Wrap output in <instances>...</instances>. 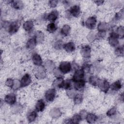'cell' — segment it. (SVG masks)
I'll return each instance as SVG.
<instances>
[{
    "instance_id": "cell-1",
    "label": "cell",
    "mask_w": 124,
    "mask_h": 124,
    "mask_svg": "<svg viewBox=\"0 0 124 124\" xmlns=\"http://www.w3.org/2000/svg\"><path fill=\"white\" fill-rule=\"evenodd\" d=\"M71 63L67 61L62 62L59 66V70L60 72L63 74H67L69 73L71 70Z\"/></svg>"
},
{
    "instance_id": "cell-2",
    "label": "cell",
    "mask_w": 124,
    "mask_h": 124,
    "mask_svg": "<svg viewBox=\"0 0 124 124\" xmlns=\"http://www.w3.org/2000/svg\"><path fill=\"white\" fill-rule=\"evenodd\" d=\"M119 37L116 33L114 31H112L110 34L108 38V41L109 44L114 47L117 46L119 44Z\"/></svg>"
},
{
    "instance_id": "cell-3",
    "label": "cell",
    "mask_w": 124,
    "mask_h": 124,
    "mask_svg": "<svg viewBox=\"0 0 124 124\" xmlns=\"http://www.w3.org/2000/svg\"><path fill=\"white\" fill-rule=\"evenodd\" d=\"M56 95V92L54 88L50 89L47 90L45 93L46 100L48 102H51L54 101Z\"/></svg>"
},
{
    "instance_id": "cell-4",
    "label": "cell",
    "mask_w": 124,
    "mask_h": 124,
    "mask_svg": "<svg viewBox=\"0 0 124 124\" xmlns=\"http://www.w3.org/2000/svg\"><path fill=\"white\" fill-rule=\"evenodd\" d=\"M97 22V19L95 16H91L87 18V19L86 20L85 25V26L91 30L93 29L96 24Z\"/></svg>"
},
{
    "instance_id": "cell-5",
    "label": "cell",
    "mask_w": 124,
    "mask_h": 124,
    "mask_svg": "<svg viewBox=\"0 0 124 124\" xmlns=\"http://www.w3.org/2000/svg\"><path fill=\"white\" fill-rule=\"evenodd\" d=\"M85 72L82 68L77 70L74 73L72 77L73 82H76L81 79H83Z\"/></svg>"
},
{
    "instance_id": "cell-6",
    "label": "cell",
    "mask_w": 124,
    "mask_h": 124,
    "mask_svg": "<svg viewBox=\"0 0 124 124\" xmlns=\"http://www.w3.org/2000/svg\"><path fill=\"white\" fill-rule=\"evenodd\" d=\"M31 82V76L29 74H25L21 78L20 85L21 87H25L30 85Z\"/></svg>"
},
{
    "instance_id": "cell-7",
    "label": "cell",
    "mask_w": 124,
    "mask_h": 124,
    "mask_svg": "<svg viewBox=\"0 0 124 124\" xmlns=\"http://www.w3.org/2000/svg\"><path fill=\"white\" fill-rule=\"evenodd\" d=\"M20 22L18 21L12 22L8 26V31L9 33L12 34L18 31L20 27Z\"/></svg>"
},
{
    "instance_id": "cell-8",
    "label": "cell",
    "mask_w": 124,
    "mask_h": 124,
    "mask_svg": "<svg viewBox=\"0 0 124 124\" xmlns=\"http://www.w3.org/2000/svg\"><path fill=\"white\" fill-rule=\"evenodd\" d=\"M100 89L104 93H107L110 88L109 82L106 79L100 80L98 84Z\"/></svg>"
},
{
    "instance_id": "cell-9",
    "label": "cell",
    "mask_w": 124,
    "mask_h": 124,
    "mask_svg": "<svg viewBox=\"0 0 124 124\" xmlns=\"http://www.w3.org/2000/svg\"><path fill=\"white\" fill-rule=\"evenodd\" d=\"M72 80L71 79H66L65 80L63 79L59 88L64 89L65 90H71L72 87Z\"/></svg>"
},
{
    "instance_id": "cell-10",
    "label": "cell",
    "mask_w": 124,
    "mask_h": 124,
    "mask_svg": "<svg viewBox=\"0 0 124 124\" xmlns=\"http://www.w3.org/2000/svg\"><path fill=\"white\" fill-rule=\"evenodd\" d=\"M4 101L8 104L13 105L16 102V96L14 93H9L5 96Z\"/></svg>"
},
{
    "instance_id": "cell-11",
    "label": "cell",
    "mask_w": 124,
    "mask_h": 124,
    "mask_svg": "<svg viewBox=\"0 0 124 124\" xmlns=\"http://www.w3.org/2000/svg\"><path fill=\"white\" fill-rule=\"evenodd\" d=\"M63 48L67 52L71 53L75 50L76 46L74 42H69L66 44H64L62 46Z\"/></svg>"
},
{
    "instance_id": "cell-12",
    "label": "cell",
    "mask_w": 124,
    "mask_h": 124,
    "mask_svg": "<svg viewBox=\"0 0 124 124\" xmlns=\"http://www.w3.org/2000/svg\"><path fill=\"white\" fill-rule=\"evenodd\" d=\"M69 13L71 15L73 16L74 17H78L80 13V8L78 5H75L70 8L69 10Z\"/></svg>"
},
{
    "instance_id": "cell-13",
    "label": "cell",
    "mask_w": 124,
    "mask_h": 124,
    "mask_svg": "<svg viewBox=\"0 0 124 124\" xmlns=\"http://www.w3.org/2000/svg\"><path fill=\"white\" fill-rule=\"evenodd\" d=\"M59 17V12L58 11L54 10L47 15L46 19L49 21L53 22L56 20Z\"/></svg>"
},
{
    "instance_id": "cell-14",
    "label": "cell",
    "mask_w": 124,
    "mask_h": 124,
    "mask_svg": "<svg viewBox=\"0 0 124 124\" xmlns=\"http://www.w3.org/2000/svg\"><path fill=\"white\" fill-rule=\"evenodd\" d=\"M32 60L34 64L37 66H41L43 63V60L41 57L37 53L34 54L32 58Z\"/></svg>"
},
{
    "instance_id": "cell-15",
    "label": "cell",
    "mask_w": 124,
    "mask_h": 124,
    "mask_svg": "<svg viewBox=\"0 0 124 124\" xmlns=\"http://www.w3.org/2000/svg\"><path fill=\"white\" fill-rule=\"evenodd\" d=\"M73 82L74 83V89L79 91H81L84 89L86 84L85 81L84 79H81Z\"/></svg>"
},
{
    "instance_id": "cell-16",
    "label": "cell",
    "mask_w": 124,
    "mask_h": 124,
    "mask_svg": "<svg viewBox=\"0 0 124 124\" xmlns=\"http://www.w3.org/2000/svg\"><path fill=\"white\" fill-rule=\"evenodd\" d=\"M91 51V47H90V46L87 45L83 46L81 48L80 53L84 57L88 58L90 57Z\"/></svg>"
},
{
    "instance_id": "cell-17",
    "label": "cell",
    "mask_w": 124,
    "mask_h": 124,
    "mask_svg": "<svg viewBox=\"0 0 124 124\" xmlns=\"http://www.w3.org/2000/svg\"><path fill=\"white\" fill-rule=\"evenodd\" d=\"M46 104L43 99H40L37 101L35 105V109L38 112L43 111L45 108Z\"/></svg>"
},
{
    "instance_id": "cell-18",
    "label": "cell",
    "mask_w": 124,
    "mask_h": 124,
    "mask_svg": "<svg viewBox=\"0 0 124 124\" xmlns=\"http://www.w3.org/2000/svg\"><path fill=\"white\" fill-rule=\"evenodd\" d=\"M122 87V84L121 80H117L111 84L110 85V88L112 91H118L120 90Z\"/></svg>"
},
{
    "instance_id": "cell-19",
    "label": "cell",
    "mask_w": 124,
    "mask_h": 124,
    "mask_svg": "<svg viewBox=\"0 0 124 124\" xmlns=\"http://www.w3.org/2000/svg\"><path fill=\"white\" fill-rule=\"evenodd\" d=\"M36 44H37V42H36V39L34 37H33L31 38H30L27 41L26 43V47L28 49H32L35 47Z\"/></svg>"
},
{
    "instance_id": "cell-20",
    "label": "cell",
    "mask_w": 124,
    "mask_h": 124,
    "mask_svg": "<svg viewBox=\"0 0 124 124\" xmlns=\"http://www.w3.org/2000/svg\"><path fill=\"white\" fill-rule=\"evenodd\" d=\"M82 120V117L80 116V114H75L72 118L68 119L67 121L68 122H66V123H75V124H78L80 122V121Z\"/></svg>"
},
{
    "instance_id": "cell-21",
    "label": "cell",
    "mask_w": 124,
    "mask_h": 124,
    "mask_svg": "<svg viewBox=\"0 0 124 124\" xmlns=\"http://www.w3.org/2000/svg\"><path fill=\"white\" fill-rule=\"evenodd\" d=\"M100 79L97 77L94 76H91L89 78V83L93 86H98Z\"/></svg>"
},
{
    "instance_id": "cell-22",
    "label": "cell",
    "mask_w": 124,
    "mask_h": 124,
    "mask_svg": "<svg viewBox=\"0 0 124 124\" xmlns=\"http://www.w3.org/2000/svg\"><path fill=\"white\" fill-rule=\"evenodd\" d=\"M33 26L34 25L33 22L31 20H28L24 22L23 25V28L26 31H29L32 30Z\"/></svg>"
},
{
    "instance_id": "cell-23",
    "label": "cell",
    "mask_w": 124,
    "mask_h": 124,
    "mask_svg": "<svg viewBox=\"0 0 124 124\" xmlns=\"http://www.w3.org/2000/svg\"><path fill=\"white\" fill-rule=\"evenodd\" d=\"M97 119V117L94 114L89 113L86 116V120L89 123H93Z\"/></svg>"
},
{
    "instance_id": "cell-24",
    "label": "cell",
    "mask_w": 124,
    "mask_h": 124,
    "mask_svg": "<svg viewBox=\"0 0 124 124\" xmlns=\"http://www.w3.org/2000/svg\"><path fill=\"white\" fill-rule=\"evenodd\" d=\"M11 5L16 9H21L23 8V4L21 1L13 0L11 1Z\"/></svg>"
},
{
    "instance_id": "cell-25",
    "label": "cell",
    "mask_w": 124,
    "mask_h": 124,
    "mask_svg": "<svg viewBox=\"0 0 124 124\" xmlns=\"http://www.w3.org/2000/svg\"><path fill=\"white\" fill-rule=\"evenodd\" d=\"M70 27L67 24H65L62 26L61 30V34H62L64 36H67L70 31Z\"/></svg>"
},
{
    "instance_id": "cell-26",
    "label": "cell",
    "mask_w": 124,
    "mask_h": 124,
    "mask_svg": "<svg viewBox=\"0 0 124 124\" xmlns=\"http://www.w3.org/2000/svg\"><path fill=\"white\" fill-rule=\"evenodd\" d=\"M37 116V114L36 111H31L28 113L27 115V119L30 122L34 121Z\"/></svg>"
},
{
    "instance_id": "cell-27",
    "label": "cell",
    "mask_w": 124,
    "mask_h": 124,
    "mask_svg": "<svg viewBox=\"0 0 124 124\" xmlns=\"http://www.w3.org/2000/svg\"><path fill=\"white\" fill-rule=\"evenodd\" d=\"M57 26L54 22H51L49 23L46 26V31L50 33L54 32L57 30Z\"/></svg>"
},
{
    "instance_id": "cell-28",
    "label": "cell",
    "mask_w": 124,
    "mask_h": 124,
    "mask_svg": "<svg viewBox=\"0 0 124 124\" xmlns=\"http://www.w3.org/2000/svg\"><path fill=\"white\" fill-rule=\"evenodd\" d=\"M115 32L116 33V34L118 35V37L119 38L122 39L124 38V27L123 26H120L118 27Z\"/></svg>"
},
{
    "instance_id": "cell-29",
    "label": "cell",
    "mask_w": 124,
    "mask_h": 124,
    "mask_svg": "<svg viewBox=\"0 0 124 124\" xmlns=\"http://www.w3.org/2000/svg\"><path fill=\"white\" fill-rule=\"evenodd\" d=\"M34 37L36 39L37 43H41L42 42L44 39V35L42 31H38Z\"/></svg>"
},
{
    "instance_id": "cell-30",
    "label": "cell",
    "mask_w": 124,
    "mask_h": 124,
    "mask_svg": "<svg viewBox=\"0 0 124 124\" xmlns=\"http://www.w3.org/2000/svg\"><path fill=\"white\" fill-rule=\"evenodd\" d=\"M108 26L106 23L104 22H100L97 27V29L98 31H106V30L108 29Z\"/></svg>"
},
{
    "instance_id": "cell-31",
    "label": "cell",
    "mask_w": 124,
    "mask_h": 124,
    "mask_svg": "<svg viewBox=\"0 0 124 124\" xmlns=\"http://www.w3.org/2000/svg\"><path fill=\"white\" fill-rule=\"evenodd\" d=\"M83 100L82 96L79 94H77L74 97V101L75 104H79Z\"/></svg>"
},
{
    "instance_id": "cell-32",
    "label": "cell",
    "mask_w": 124,
    "mask_h": 124,
    "mask_svg": "<svg viewBox=\"0 0 124 124\" xmlns=\"http://www.w3.org/2000/svg\"><path fill=\"white\" fill-rule=\"evenodd\" d=\"M115 54L118 56H123L124 55V47L123 46L118 47L115 51Z\"/></svg>"
},
{
    "instance_id": "cell-33",
    "label": "cell",
    "mask_w": 124,
    "mask_h": 124,
    "mask_svg": "<svg viewBox=\"0 0 124 124\" xmlns=\"http://www.w3.org/2000/svg\"><path fill=\"white\" fill-rule=\"evenodd\" d=\"M117 111L116 108L115 107H113L109 109L107 112V115L108 117H112L116 114Z\"/></svg>"
},
{
    "instance_id": "cell-34",
    "label": "cell",
    "mask_w": 124,
    "mask_h": 124,
    "mask_svg": "<svg viewBox=\"0 0 124 124\" xmlns=\"http://www.w3.org/2000/svg\"><path fill=\"white\" fill-rule=\"evenodd\" d=\"M5 84L7 86L10 87V88H12L14 85V81L13 79L9 78L6 80Z\"/></svg>"
},
{
    "instance_id": "cell-35",
    "label": "cell",
    "mask_w": 124,
    "mask_h": 124,
    "mask_svg": "<svg viewBox=\"0 0 124 124\" xmlns=\"http://www.w3.org/2000/svg\"><path fill=\"white\" fill-rule=\"evenodd\" d=\"M123 15H124V12H123V9L121 11L115 14V18L116 20H120L123 17Z\"/></svg>"
},
{
    "instance_id": "cell-36",
    "label": "cell",
    "mask_w": 124,
    "mask_h": 124,
    "mask_svg": "<svg viewBox=\"0 0 124 124\" xmlns=\"http://www.w3.org/2000/svg\"><path fill=\"white\" fill-rule=\"evenodd\" d=\"M58 0H51L48 1V5L51 8H54L55 7L57 4H58Z\"/></svg>"
},
{
    "instance_id": "cell-37",
    "label": "cell",
    "mask_w": 124,
    "mask_h": 124,
    "mask_svg": "<svg viewBox=\"0 0 124 124\" xmlns=\"http://www.w3.org/2000/svg\"><path fill=\"white\" fill-rule=\"evenodd\" d=\"M63 45L62 44V42L60 41H58L55 43V47L57 49H60L61 47H62Z\"/></svg>"
},
{
    "instance_id": "cell-38",
    "label": "cell",
    "mask_w": 124,
    "mask_h": 124,
    "mask_svg": "<svg viewBox=\"0 0 124 124\" xmlns=\"http://www.w3.org/2000/svg\"><path fill=\"white\" fill-rule=\"evenodd\" d=\"M97 5H102L103 2H104V1L103 0H97V1H94Z\"/></svg>"
}]
</instances>
